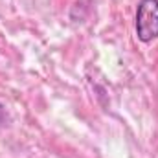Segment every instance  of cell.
Here are the masks:
<instances>
[{"mask_svg":"<svg viewBox=\"0 0 158 158\" xmlns=\"http://www.w3.org/2000/svg\"><path fill=\"white\" fill-rule=\"evenodd\" d=\"M136 37L142 42L158 39V0H140L134 17Z\"/></svg>","mask_w":158,"mask_h":158,"instance_id":"6da1fadb","label":"cell"},{"mask_svg":"<svg viewBox=\"0 0 158 158\" xmlns=\"http://www.w3.org/2000/svg\"><path fill=\"white\" fill-rule=\"evenodd\" d=\"M4 119H6V109H4V105L0 103V125L4 123Z\"/></svg>","mask_w":158,"mask_h":158,"instance_id":"7a4b0ae2","label":"cell"}]
</instances>
